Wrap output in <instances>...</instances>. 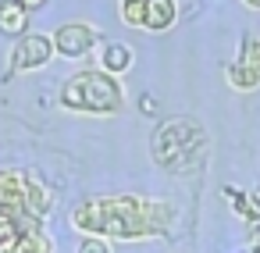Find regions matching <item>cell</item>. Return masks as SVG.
Returning <instances> with one entry per match:
<instances>
[{
    "label": "cell",
    "mask_w": 260,
    "mask_h": 253,
    "mask_svg": "<svg viewBox=\"0 0 260 253\" xmlns=\"http://www.w3.org/2000/svg\"><path fill=\"white\" fill-rule=\"evenodd\" d=\"M171 210L164 203L143 196H100L79 203L72 210V225L86 235H114V239H146L168 228Z\"/></svg>",
    "instance_id": "obj_1"
},
{
    "label": "cell",
    "mask_w": 260,
    "mask_h": 253,
    "mask_svg": "<svg viewBox=\"0 0 260 253\" xmlns=\"http://www.w3.org/2000/svg\"><path fill=\"white\" fill-rule=\"evenodd\" d=\"M61 104L68 111H86V114H118L125 107V89L107 72H79L61 89Z\"/></svg>",
    "instance_id": "obj_2"
},
{
    "label": "cell",
    "mask_w": 260,
    "mask_h": 253,
    "mask_svg": "<svg viewBox=\"0 0 260 253\" xmlns=\"http://www.w3.org/2000/svg\"><path fill=\"white\" fill-rule=\"evenodd\" d=\"M50 57H54V40L43 36V33H29V36L18 40L11 65H15L18 72H36V68H43Z\"/></svg>",
    "instance_id": "obj_3"
},
{
    "label": "cell",
    "mask_w": 260,
    "mask_h": 253,
    "mask_svg": "<svg viewBox=\"0 0 260 253\" xmlns=\"http://www.w3.org/2000/svg\"><path fill=\"white\" fill-rule=\"evenodd\" d=\"M93 43H96V33H93L89 25H82V22L61 25V29L54 33V50H57L61 57H82V54L93 50Z\"/></svg>",
    "instance_id": "obj_4"
},
{
    "label": "cell",
    "mask_w": 260,
    "mask_h": 253,
    "mask_svg": "<svg viewBox=\"0 0 260 253\" xmlns=\"http://www.w3.org/2000/svg\"><path fill=\"white\" fill-rule=\"evenodd\" d=\"M228 82L235 89H253L260 86V40H246L242 57L228 68Z\"/></svg>",
    "instance_id": "obj_5"
},
{
    "label": "cell",
    "mask_w": 260,
    "mask_h": 253,
    "mask_svg": "<svg viewBox=\"0 0 260 253\" xmlns=\"http://www.w3.org/2000/svg\"><path fill=\"white\" fill-rule=\"evenodd\" d=\"M25 210V178L15 171H0V214H22Z\"/></svg>",
    "instance_id": "obj_6"
},
{
    "label": "cell",
    "mask_w": 260,
    "mask_h": 253,
    "mask_svg": "<svg viewBox=\"0 0 260 253\" xmlns=\"http://www.w3.org/2000/svg\"><path fill=\"white\" fill-rule=\"evenodd\" d=\"M178 18V8H175V0H146V25L150 33H164L171 29Z\"/></svg>",
    "instance_id": "obj_7"
},
{
    "label": "cell",
    "mask_w": 260,
    "mask_h": 253,
    "mask_svg": "<svg viewBox=\"0 0 260 253\" xmlns=\"http://www.w3.org/2000/svg\"><path fill=\"white\" fill-rule=\"evenodd\" d=\"M29 25V11L22 8V0H0V33L18 36Z\"/></svg>",
    "instance_id": "obj_8"
},
{
    "label": "cell",
    "mask_w": 260,
    "mask_h": 253,
    "mask_svg": "<svg viewBox=\"0 0 260 253\" xmlns=\"http://www.w3.org/2000/svg\"><path fill=\"white\" fill-rule=\"evenodd\" d=\"M132 68V50L125 47V43H107L104 47V54H100V72H107V75H121V72H128Z\"/></svg>",
    "instance_id": "obj_9"
},
{
    "label": "cell",
    "mask_w": 260,
    "mask_h": 253,
    "mask_svg": "<svg viewBox=\"0 0 260 253\" xmlns=\"http://www.w3.org/2000/svg\"><path fill=\"white\" fill-rule=\"evenodd\" d=\"M50 203H54V200L47 196V189H43V185H36L32 178H25V214L40 221V217L50 210Z\"/></svg>",
    "instance_id": "obj_10"
},
{
    "label": "cell",
    "mask_w": 260,
    "mask_h": 253,
    "mask_svg": "<svg viewBox=\"0 0 260 253\" xmlns=\"http://www.w3.org/2000/svg\"><path fill=\"white\" fill-rule=\"evenodd\" d=\"M15 253H50V239L43 232H25V235H18Z\"/></svg>",
    "instance_id": "obj_11"
},
{
    "label": "cell",
    "mask_w": 260,
    "mask_h": 253,
    "mask_svg": "<svg viewBox=\"0 0 260 253\" xmlns=\"http://www.w3.org/2000/svg\"><path fill=\"white\" fill-rule=\"evenodd\" d=\"M121 18H125V25L143 29V25H146V0H136V4H121Z\"/></svg>",
    "instance_id": "obj_12"
},
{
    "label": "cell",
    "mask_w": 260,
    "mask_h": 253,
    "mask_svg": "<svg viewBox=\"0 0 260 253\" xmlns=\"http://www.w3.org/2000/svg\"><path fill=\"white\" fill-rule=\"evenodd\" d=\"M79 253H111V249H107V242H104L100 235H86V239L79 242Z\"/></svg>",
    "instance_id": "obj_13"
},
{
    "label": "cell",
    "mask_w": 260,
    "mask_h": 253,
    "mask_svg": "<svg viewBox=\"0 0 260 253\" xmlns=\"http://www.w3.org/2000/svg\"><path fill=\"white\" fill-rule=\"evenodd\" d=\"M43 4H47V0H22L25 11H36V8H43Z\"/></svg>",
    "instance_id": "obj_14"
},
{
    "label": "cell",
    "mask_w": 260,
    "mask_h": 253,
    "mask_svg": "<svg viewBox=\"0 0 260 253\" xmlns=\"http://www.w3.org/2000/svg\"><path fill=\"white\" fill-rule=\"evenodd\" d=\"M242 4H246V8H260V0H242Z\"/></svg>",
    "instance_id": "obj_15"
},
{
    "label": "cell",
    "mask_w": 260,
    "mask_h": 253,
    "mask_svg": "<svg viewBox=\"0 0 260 253\" xmlns=\"http://www.w3.org/2000/svg\"><path fill=\"white\" fill-rule=\"evenodd\" d=\"M121 4H136V0H121Z\"/></svg>",
    "instance_id": "obj_16"
}]
</instances>
